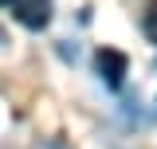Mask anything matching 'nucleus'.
I'll return each instance as SVG.
<instances>
[{
    "instance_id": "2",
    "label": "nucleus",
    "mask_w": 157,
    "mask_h": 149,
    "mask_svg": "<svg viewBox=\"0 0 157 149\" xmlns=\"http://www.w3.org/2000/svg\"><path fill=\"white\" fill-rule=\"evenodd\" d=\"M16 20L28 28V32H43L51 24V0H16Z\"/></svg>"
},
{
    "instance_id": "4",
    "label": "nucleus",
    "mask_w": 157,
    "mask_h": 149,
    "mask_svg": "<svg viewBox=\"0 0 157 149\" xmlns=\"http://www.w3.org/2000/svg\"><path fill=\"white\" fill-rule=\"evenodd\" d=\"M0 43H4V32H0Z\"/></svg>"
},
{
    "instance_id": "1",
    "label": "nucleus",
    "mask_w": 157,
    "mask_h": 149,
    "mask_svg": "<svg viewBox=\"0 0 157 149\" xmlns=\"http://www.w3.org/2000/svg\"><path fill=\"white\" fill-rule=\"evenodd\" d=\"M94 67L98 74H102V82L110 86V90H118L122 82H126V71H130V59L122 55V51H114V47H102L94 55Z\"/></svg>"
},
{
    "instance_id": "3",
    "label": "nucleus",
    "mask_w": 157,
    "mask_h": 149,
    "mask_svg": "<svg viewBox=\"0 0 157 149\" xmlns=\"http://www.w3.org/2000/svg\"><path fill=\"white\" fill-rule=\"evenodd\" d=\"M8 4H16V0H0V8H8Z\"/></svg>"
}]
</instances>
